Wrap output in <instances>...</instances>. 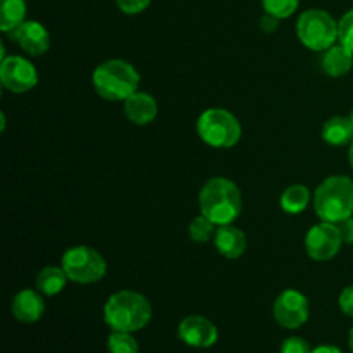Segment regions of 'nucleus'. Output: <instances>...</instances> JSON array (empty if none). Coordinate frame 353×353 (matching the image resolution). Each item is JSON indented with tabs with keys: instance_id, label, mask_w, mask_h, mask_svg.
Returning a JSON list of instances; mask_svg holds the SVG:
<instances>
[{
	"instance_id": "f8f14e48",
	"label": "nucleus",
	"mask_w": 353,
	"mask_h": 353,
	"mask_svg": "<svg viewBox=\"0 0 353 353\" xmlns=\"http://www.w3.org/2000/svg\"><path fill=\"white\" fill-rule=\"evenodd\" d=\"M9 37L26 52L28 55H43L45 52L50 48V34H48L47 28L38 21L26 19L21 23L16 30L9 33Z\"/></svg>"
},
{
	"instance_id": "4be33fe9",
	"label": "nucleus",
	"mask_w": 353,
	"mask_h": 353,
	"mask_svg": "<svg viewBox=\"0 0 353 353\" xmlns=\"http://www.w3.org/2000/svg\"><path fill=\"white\" fill-rule=\"evenodd\" d=\"M216 226L217 224H214L209 217L200 214L199 217H195V219L190 223L188 234L195 243H207V241L212 240V238L216 236Z\"/></svg>"
},
{
	"instance_id": "9d476101",
	"label": "nucleus",
	"mask_w": 353,
	"mask_h": 353,
	"mask_svg": "<svg viewBox=\"0 0 353 353\" xmlns=\"http://www.w3.org/2000/svg\"><path fill=\"white\" fill-rule=\"evenodd\" d=\"M0 83L12 93H26L38 85V71L26 57L9 55L0 62Z\"/></svg>"
},
{
	"instance_id": "b1692460",
	"label": "nucleus",
	"mask_w": 353,
	"mask_h": 353,
	"mask_svg": "<svg viewBox=\"0 0 353 353\" xmlns=\"http://www.w3.org/2000/svg\"><path fill=\"white\" fill-rule=\"evenodd\" d=\"M338 43L353 52V9L338 21Z\"/></svg>"
},
{
	"instance_id": "cd10ccee",
	"label": "nucleus",
	"mask_w": 353,
	"mask_h": 353,
	"mask_svg": "<svg viewBox=\"0 0 353 353\" xmlns=\"http://www.w3.org/2000/svg\"><path fill=\"white\" fill-rule=\"evenodd\" d=\"M336 226H338V230H340L343 243L353 245V217H348V219L341 221V223H338Z\"/></svg>"
},
{
	"instance_id": "c85d7f7f",
	"label": "nucleus",
	"mask_w": 353,
	"mask_h": 353,
	"mask_svg": "<svg viewBox=\"0 0 353 353\" xmlns=\"http://www.w3.org/2000/svg\"><path fill=\"white\" fill-rule=\"evenodd\" d=\"M278 23H279L278 17L265 12L264 16L261 17V21H259V26H261V30L265 31V33H272V31L278 30Z\"/></svg>"
},
{
	"instance_id": "423d86ee",
	"label": "nucleus",
	"mask_w": 353,
	"mask_h": 353,
	"mask_svg": "<svg viewBox=\"0 0 353 353\" xmlns=\"http://www.w3.org/2000/svg\"><path fill=\"white\" fill-rule=\"evenodd\" d=\"M300 43L314 52H326L338 41V23L323 9H309L296 21Z\"/></svg>"
},
{
	"instance_id": "7c9ffc66",
	"label": "nucleus",
	"mask_w": 353,
	"mask_h": 353,
	"mask_svg": "<svg viewBox=\"0 0 353 353\" xmlns=\"http://www.w3.org/2000/svg\"><path fill=\"white\" fill-rule=\"evenodd\" d=\"M348 161H350V165L353 169V141L350 143V148H348Z\"/></svg>"
},
{
	"instance_id": "bb28decb",
	"label": "nucleus",
	"mask_w": 353,
	"mask_h": 353,
	"mask_svg": "<svg viewBox=\"0 0 353 353\" xmlns=\"http://www.w3.org/2000/svg\"><path fill=\"white\" fill-rule=\"evenodd\" d=\"M338 305H340L341 312L347 314L348 317H353V285L347 286V288L340 293Z\"/></svg>"
},
{
	"instance_id": "0eeeda50",
	"label": "nucleus",
	"mask_w": 353,
	"mask_h": 353,
	"mask_svg": "<svg viewBox=\"0 0 353 353\" xmlns=\"http://www.w3.org/2000/svg\"><path fill=\"white\" fill-rule=\"evenodd\" d=\"M62 269L68 274L69 281L79 285L99 283L107 272L105 259L88 245H78L64 252L61 261Z\"/></svg>"
},
{
	"instance_id": "393cba45",
	"label": "nucleus",
	"mask_w": 353,
	"mask_h": 353,
	"mask_svg": "<svg viewBox=\"0 0 353 353\" xmlns=\"http://www.w3.org/2000/svg\"><path fill=\"white\" fill-rule=\"evenodd\" d=\"M279 353H312V348L303 338L292 336L283 341Z\"/></svg>"
},
{
	"instance_id": "aec40b11",
	"label": "nucleus",
	"mask_w": 353,
	"mask_h": 353,
	"mask_svg": "<svg viewBox=\"0 0 353 353\" xmlns=\"http://www.w3.org/2000/svg\"><path fill=\"white\" fill-rule=\"evenodd\" d=\"M281 209L286 214H300L307 209L310 203V192L307 186L303 185H292L283 192L281 199Z\"/></svg>"
},
{
	"instance_id": "a211bd4d",
	"label": "nucleus",
	"mask_w": 353,
	"mask_h": 353,
	"mask_svg": "<svg viewBox=\"0 0 353 353\" xmlns=\"http://www.w3.org/2000/svg\"><path fill=\"white\" fill-rule=\"evenodd\" d=\"M68 274L61 268H55V265H48L43 268L37 276V288L38 292L43 293L45 296H55L65 288L68 285Z\"/></svg>"
},
{
	"instance_id": "f3484780",
	"label": "nucleus",
	"mask_w": 353,
	"mask_h": 353,
	"mask_svg": "<svg viewBox=\"0 0 353 353\" xmlns=\"http://www.w3.org/2000/svg\"><path fill=\"white\" fill-rule=\"evenodd\" d=\"M323 140L331 147H343L353 141V123L350 116H334L323 126Z\"/></svg>"
},
{
	"instance_id": "473e14b6",
	"label": "nucleus",
	"mask_w": 353,
	"mask_h": 353,
	"mask_svg": "<svg viewBox=\"0 0 353 353\" xmlns=\"http://www.w3.org/2000/svg\"><path fill=\"white\" fill-rule=\"evenodd\" d=\"M350 119H352V123H353V110H352V114H350Z\"/></svg>"
},
{
	"instance_id": "a878e982",
	"label": "nucleus",
	"mask_w": 353,
	"mask_h": 353,
	"mask_svg": "<svg viewBox=\"0 0 353 353\" xmlns=\"http://www.w3.org/2000/svg\"><path fill=\"white\" fill-rule=\"evenodd\" d=\"M124 14H140L152 3V0H116Z\"/></svg>"
},
{
	"instance_id": "dca6fc26",
	"label": "nucleus",
	"mask_w": 353,
	"mask_h": 353,
	"mask_svg": "<svg viewBox=\"0 0 353 353\" xmlns=\"http://www.w3.org/2000/svg\"><path fill=\"white\" fill-rule=\"evenodd\" d=\"M353 65V52L341 43L327 48L323 55V69L331 78H341L350 72Z\"/></svg>"
},
{
	"instance_id": "2eb2a0df",
	"label": "nucleus",
	"mask_w": 353,
	"mask_h": 353,
	"mask_svg": "<svg viewBox=\"0 0 353 353\" xmlns=\"http://www.w3.org/2000/svg\"><path fill=\"white\" fill-rule=\"evenodd\" d=\"M157 102L145 92H137L124 100V114L137 126L150 124L157 117Z\"/></svg>"
},
{
	"instance_id": "9b49d317",
	"label": "nucleus",
	"mask_w": 353,
	"mask_h": 353,
	"mask_svg": "<svg viewBox=\"0 0 353 353\" xmlns=\"http://www.w3.org/2000/svg\"><path fill=\"white\" fill-rule=\"evenodd\" d=\"M178 336L193 348H210L217 343L219 331L216 324L202 316H188L179 323Z\"/></svg>"
},
{
	"instance_id": "6ab92c4d",
	"label": "nucleus",
	"mask_w": 353,
	"mask_h": 353,
	"mask_svg": "<svg viewBox=\"0 0 353 353\" xmlns=\"http://www.w3.org/2000/svg\"><path fill=\"white\" fill-rule=\"evenodd\" d=\"M26 21V0H0V30L9 34Z\"/></svg>"
},
{
	"instance_id": "c756f323",
	"label": "nucleus",
	"mask_w": 353,
	"mask_h": 353,
	"mask_svg": "<svg viewBox=\"0 0 353 353\" xmlns=\"http://www.w3.org/2000/svg\"><path fill=\"white\" fill-rule=\"evenodd\" d=\"M312 353H343L338 347L334 345H321V347L314 348Z\"/></svg>"
},
{
	"instance_id": "f257e3e1",
	"label": "nucleus",
	"mask_w": 353,
	"mask_h": 353,
	"mask_svg": "<svg viewBox=\"0 0 353 353\" xmlns=\"http://www.w3.org/2000/svg\"><path fill=\"white\" fill-rule=\"evenodd\" d=\"M199 205L200 212L217 226L233 224L241 214L240 188L223 176L210 178L200 190Z\"/></svg>"
},
{
	"instance_id": "6e6552de",
	"label": "nucleus",
	"mask_w": 353,
	"mask_h": 353,
	"mask_svg": "<svg viewBox=\"0 0 353 353\" xmlns=\"http://www.w3.org/2000/svg\"><path fill=\"white\" fill-rule=\"evenodd\" d=\"M343 240L336 224L321 221L310 228L305 236V250L312 261L326 262L338 255Z\"/></svg>"
},
{
	"instance_id": "5701e85b",
	"label": "nucleus",
	"mask_w": 353,
	"mask_h": 353,
	"mask_svg": "<svg viewBox=\"0 0 353 353\" xmlns=\"http://www.w3.org/2000/svg\"><path fill=\"white\" fill-rule=\"evenodd\" d=\"M300 0H262V6L268 14H272L278 19H286L299 9Z\"/></svg>"
},
{
	"instance_id": "2f4dec72",
	"label": "nucleus",
	"mask_w": 353,
	"mask_h": 353,
	"mask_svg": "<svg viewBox=\"0 0 353 353\" xmlns=\"http://www.w3.org/2000/svg\"><path fill=\"white\" fill-rule=\"evenodd\" d=\"M348 347H350V350L353 353V326H352V330H350V334H348Z\"/></svg>"
},
{
	"instance_id": "412c9836",
	"label": "nucleus",
	"mask_w": 353,
	"mask_h": 353,
	"mask_svg": "<svg viewBox=\"0 0 353 353\" xmlns=\"http://www.w3.org/2000/svg\"><path fill=\"white\" fill-rule=\"evenodd\" d=\"M107 348L110 353H140L137 338L124 331H112L107 338Z\"/></svg>"
},
{
	"instance_id": "f03ea898",
	"label": "nucleus",
	"mask_w": 353,
	"mask_h": 353,
	"mask_svg": "<svg viewBox=\"0 0 353 353\" xmlns=\"http://www.w3.org/2000/svg\"><path fill=\"white\" fill-rule=\"evenodd\" d=\"M152 305L141 293L123 290L109 296L103 305V321L112 331L134 333L150 323Z\"/></svg>"
},
{
	"instance_id": "7ed1b4c3",
	"label": "nucleus",
	"mask_w": 353,
	"mask_h": 353,
	"mask_svg": "<svg viewBox=\"0 0 353 353\" xmlns=\"http://www.w3.org/2000/svg\"><path fill=\"white\" fill-rule=\"evenodd\" d=\"M93 90L110 102H124L138 92L140 74L128 61L110 59L97 65L92 74Z\"/></svg>"
},
{
	"instance_id": "4468645a",
	"label": "nucleus",
	"mask_w": 353,
	"mask_h": 353,
	"mask_svg": "<svg viewBox=\"0 0 353 353\" xmlns=\"http://www.w3.org/2000/svg\"><path fill=\"white\" fill-rule=\"evenodd\" d=\"M214 247L223 257L234 261V259H240L247 250V236L240 228L233 226V224H224V226L217 228L216 236H214Z\"/></svg>"
},
{
	"instance_id": "ddd939ff",
	"label": "nucleus",
	"mask_w": 353,
	"mask_h": 353,
	"mask_svg": "<svg viewBox=\"0 0 353 353\" xmlns=\"http://www.w3.org/2000/svg\"><path fill=\"white\" fill-rule=\"evenodd\" d=\"M12 316L16 317L19 323L33 324L41 319L45 312V302L41 295L34 290H21L12 300Z\"/></svg>"
},
{
	"instance_id": "1a4fd4ad",
	"label": "nucleus",
	"mask_w": 353,
	"mask_h": 353,
	"mask_svg": "<svg viewBox=\"0 0 353 353\" xmlns=\"http://www.w3.org/2000/svg\"><path fill=\"white\" fill-rule=\"evenodd\" d=\"M309 300L299 290H285L272 305L276 323L286 330H299L309 321Z\"/></svg>"
},
{
	"instance_id": "20e7f679",
	"label": "nucleus",
	"mask_w": 353,
	"mask_h": 353,
	"mask_svg": "<svg viewBox=\"0 0 353 353\" xmlns=\"http://www.w3.org/2000/svg\"><path fill=\"white\" fill-rule=\"evenodd\" d=\"M314 209L321 221L338 224L353 217V181L348 176H330L314 193Z\"/></svg>"
},
{
	"instance_id": "39448f33",
	"label": "nucleus",
	"mask_w": 353,
	"mask_h": 353,
	"mask_svg": "<svg viewBox=\"0 0 353 353\" xmlns=\"http://www.w3.org/2000/svg\"><path fill=\"white\" fill-rule=\"evenodd\" d=\"M200 140L212 148H231L240 141L241 124L230 110L214 107L200 114L196 121Z\"/></svg>"
}]
</instances>
